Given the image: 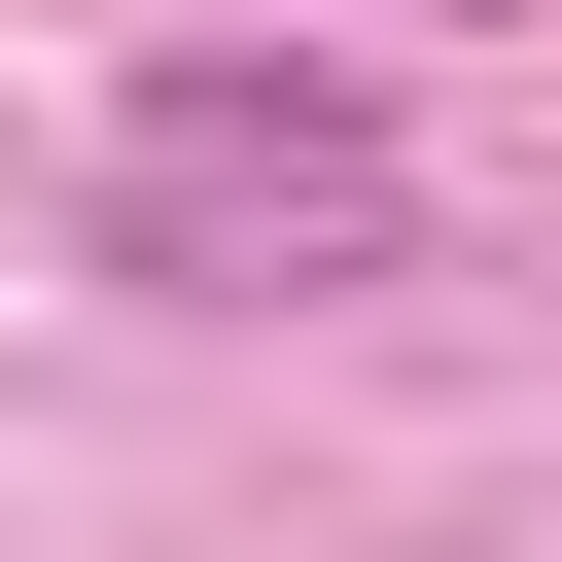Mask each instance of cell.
Listing matches in <instances>:
<instances>
[{"mask_svg":"<svg viewBox=\"0 0 562 562\" xmlns=\"http://www.w3.org/2000/svg\"><path fill=\"white\" fill-rule=\"evenodd\" d=\"M386 246H422V176H386V105H351L316 35H176V70L105 105V281L316 316V281H386Z\"/></svg>","mask_w":562,"mask_h":562,"instance_id":"6da1fadb","label":"cell"},{"mask_svg":"<svg viewBox=\"0 0 562 562\" xmlns=\"http://www.w3.org/2000/svg\"><path fill=\"white\" fill-rule=\"evenodd\" d=\"M386 35H492V0H386Z\"/></svg>","mask_w":562,"mask_h":562,"instance_id":"7a4b0ae2","label":"cell"}]
</instances>
